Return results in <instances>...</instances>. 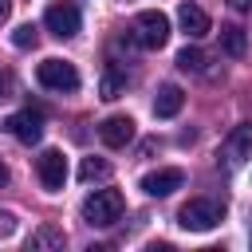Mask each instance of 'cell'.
I'll return each mask as SVG.
<instances>
[{"label":"cell","mask_w":252,"mask_h":252,"mask_svg":"<svg viewBox=\"0 0 252 252\" xmlns=\"http://www.w3.org/2000/svg\"><path fill=\"white\" fill-rule=\"evenodd\" d=\"M220 220H224V205L213 201V197H193V201H185L181 213H177V224H181L185 232H209V228H217Z\"/></svg>","instance_id":"cell-1"},{"label":"cell","mask_w":252,"mask_h":252,"mask_svg":"<svg viewBox=\"0 0 252 252\" xmlns=\"http://www.w3.org/2000/svg\"><path fill=\"white\" fill-rule=\"evenodd\" d=\"M118 217H122V193L118 189H94L83 201V220L94 228H110Z\"/></svg>","instance_id":"cell-2"},{"label":"cell","mask_w":252,"mask_h":252,"mask_svg":"<svg viewBox=\"0 0 252 252\" xmlns=\"http://www.w3.org/2000/svg\"><path fill=\"white\" fill-rule=\"evenodd\" d=\"M43 28H47L55 39H71V35H79L83 16H79V8H75L71 0H55V4H47V12H43Z\"/></svg>","instance_id":"cell-3"},{"label":"cell","mask_w":252,"mask_h":252,"mask_svg":"<svg viewBox=\"0 0 252 252\" xmlns=\"http://www.w3.org/2000/svg\"><path fill=\"white\" fill-rule=\"evenodd\" d=\"M130 35L138 39V47L158 51V47H165V39H169V20H165L161 12H138Z\"/></svg>","instance_id":"cell-4"},{"label":"cell","mask_w":252,"mask_h":252,"mask_svg":"<svg viewBox=\"0 0 252 252\" xmlns=\"http://www.w3.org/2000/svg\"><path fill=\"white\" fill-rule=\"evenodd\" d=\"M35 79H39V87H47V91H79V71H75V63H67V59H43L39 67H35Z\"/></svg>","instance_id":"cell-5"},{"label":"cell","mask_w":252,"mask_h":252,"mask_svg":"<svg viewBox=\"0 0 252 252\" xmlns=\"http://www.w3.org/2000/svg\"><path fill=\"white\" fill-rule=\"evenodd\" d=\"M4 130L16 138V142H24V146H35L39 138H43V114L39 110H16V114H8L4 118Z\"/></svg>","instance_id":"cell-6"},{"label":"cell","mask_w":252,"mask_h":252,"mask_svg":"<svg viewBox=\"0 0 252 252\" xmlns=\"http://www.w3.org/2000/svg\"><path fill=\"white\" fill-rule=\"evenodd\" d=\"M220 158H224L228 169H236V165H244L252 158V122H240V126L228 130V138L220 146Z\"/></svg>","instance_id":"cell-7"},{"label":"cell","mask_w":252,"mask_h":252,"mask_svg":"<svg viewBox=\"0 0 252 252\" xmlns=\"http://www.w3.org/2000/svg\"><path fill=\"white\" fill-rule=\"evenodd\" d=\"M35 173H39V185L43 189H63V181H67V158H63V150H43L39 158H35Z\"/></svg>","instance_id":"cell-8"},{"label":"cell","mask_w":252,"mask_h":252,"mask_svg":"<svg viewBox=\"0 0 252 252\" xmlns=\"http://www.w3.org/2000/svg\"><path fill=\"white\" fill-rule=\"evenodd\" d=\"M185 185V173L181 169H173V165H165V169H154V173H146L142 177V193L146 197H169L173 189H181Z\"/></svg>","instance_id":"cell-9"},{"label":"cell","mask_w":252,"mask_h":252,"mask_svg":"<svg viewBox=\"0 0 252 252\" xmlns=\"http://www.w3.org/2000/svg\"><path fill=\"white\" fill-rule=\"evenodd\" d=\"M98 138H102V146H110V150L130 146V138H134V118H130V114H110V118L98 126Z\"/></svg>","instance_id":"cell-10"},{"label":"cell","mask_w":252,"mask_h":252,"mask_svg":"<svg viewBox=\"0 0 252 252\" xmlns=\"http://www.w3.org/2000/svg\"><path fill=\"white\" fill-rule=\"evenodd\" d=\"M177 20H181V32L189 35V39H201V35H209L213 32V24H209V16H205V8L201 4H181V12H177Z\"/></svg>","instance_id":"cell-11"},{"label":"cell","mask_w":252,"mask_h":252,"mask_svg":"<svg viewBox=\"0 0 252 252\" xmlns=\"http://www.w3.org/2000/svg\"><path fill=\"white\" fill-rule=\"evenodd\" d=\"M181 106H185V91H181L177 83H161L158 94H154V114H158V118H173Z\"/></svg>","instance_id":"cell-12"},{"label":"cell","mask_w":252,"mask_h":252,"mask_svg":"<svg viewBox=\"0 0 252 252\" xmlns=\"http://www.w3.org/2000/svg\"><path fill=\"white\" fill-rule=\"evenodd\" d=\"M217 39H220V51H224L228 59H244V51H248V32H244L240 24H220Z\"/></svg>","instance_id":"cell-13"},{"label":"cell","mask_w":252,"mask_h":252,"mask_svg":"<svg viewBox=\"0 0 252 252\" xmlns=\"http://www.w3.org/2000/svg\"><path fill=\"white\" fill-rule=\"evenodd\" d=\"M122 91H126V75L118 71V63H106V71H102V83H98V94H102L106 102H114Z\"/></svg>","instance_id":"cell-14"},{"label":"cell","mask_w":252,"mask_h":252,"mask_svg":"<svg viewBox=\"0 0 252 252\" xmlns=\"http://www.w3.org/2000/svg\"><path fill=\"white\" fill-rule=\"evenodd\" d=\"M110 177V161L106 158H83V165H79V181H106Z\"/></svg>","instance_id":"cell-15"},{"label":"cell","mask_w":252,"mask_h":252,"mask_svg":"<svg viewBox=\"0 0 252 252\" xmlns=\"http://www.w3.org/2000/svg\"><path fill=\"white\" fill-rule=\"evenodd\" d=\"M63 244H67L63 228H51V224L35 228V232H32V240H28V248H63Z\"/></svg>","instance_id":"cell-16"},{"label":"cell","mask_w":252,"mask_h":252,"mask_svg":"<svg viewBox=\"0 0 252 252\" xmlns=\"http://www.w3.org/2000/svg\"><path fill=\"white\" fill-rule=\"evenodd\" d=\"M177 67H181V71H193V75H201V71L209 67V55H205L201 47H181V51H177Z\"/></svg>","instance_id":"cell-17"},{"label":"cell","mask_w":252,"mask_h":252,"mask_svg":"<svg viewBox=\"0 0 252 252\" xmlns=\"http://www.w3.org/2000/svg\"><path fill=\"white\" fill-rule=\"evenodd\" d=\"M12 43H16V47H35V43H39V32H35V24H20V28L12 32Z\"/></svg>","instance_id":"cell-18"},{"label":"cell","mask_w":252,"mask_h":252,"mask_svg":"<svg viewBox=\"0 0 252 252\" xmlns=\"http://www.w3.org/2000/svg\"><path fill=\"white\" fill-rule=\"evenodd\" d=\"M12 232H16V217H12V213H0V240L12 236Z\"/></svg>","instance_id":"cell-19"},{"label":"cell","mask_w":252,"mask_h":252,"mask_svg":"<svg viewBox=\"0 0 252 252\" xmlns=\"http://www.w3.org/2000/svg\"><path fill=\"white\" fill-rule=\"evenodd\" d=\"M12 91H16V79L4 71V75H0V98H12Z\"/></svg>","instance_id":"cell-20"},{"label":"cell","mask_w":252,"mask_h":252,"mask_svg":"<svg viewBox=\"0 0 252 252\" xmlns=\"http://www.w3.org/2000/svg\"><path fill=\"white\" fill-rule=\"evenodd\" d=\"M232 12H252V0H228Z\"/></svg>","instance_id":"cell-21"},{"label":"cell","mask_w":252,"mask_h":252,"mask_svg":"<svg viewBox=\"0 0 252 252\" xmlns=\"http://www.w3.org/2000/svg\"><path fill=\"white\" fill-rule=\"evenodd\" d=\"M8 12H12V0H0V24L8 20Z\"/></svg>","instance_id":"cell-22"},{"label":"cell","mask_w":252,"mask_h":252,"mask_svg":"<svg viewBox=\"0 0 252 252\" xmlns=\"http://www.w3.org/2000/svg\"><path fill=\"white\" fill-rule=\"evenodd\" d=\"M4 181H8V165L0 161V185H4Z\"/></svg>","instance_id":"cell-23"}]
</instances>
